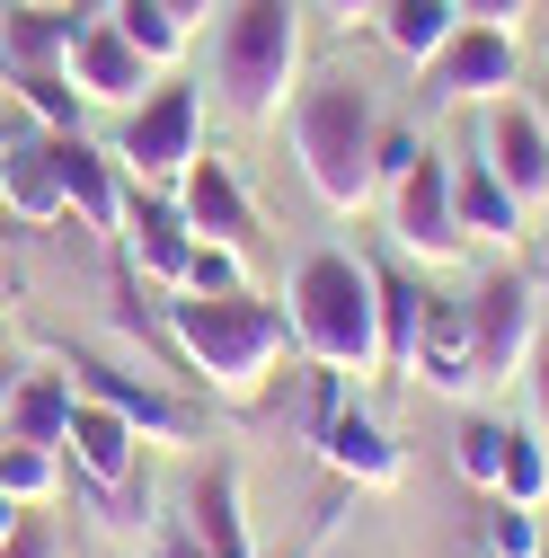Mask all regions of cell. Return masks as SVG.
Masks as SVG:
<instances>
[{"mask_svg": "<svg viewBox=\"0 0 549 558\" xmlns=\"http://www.w3.org/2000/svg\"><path fill=\"white\" fill-rule=\"evenodd\" d=\"M0 143H10V133H0Z\"/></svg>", "mask_w": 549, "mask_h": 558, "instance_id": "cell-42", "label": "cell"}, {"mask_svg": "<svg viewBox=\"0 0 549 558\" xmlns=\"http://www.w3.org/2000/svg\"><path fill=\"white\" fill-rule=\"evenodd\" d=\"M426 98L435 107H488V98H505V89H523V45L505 36V27H478V19H461V36L426 62Z\"/></svg>", "mask_w": 549, "mask_h": 558, "instance_id": "cell-8", "label": "cell"}, {"mask_svg": "<svg viewBox=\"0 0 549 558\" xmlns=\"http://www.w3.org/2000/svg\"><path fill=\"white\" fill-rule=\"evenodd\" d=\"M417 151H426V133L381 124V143H373V178H381V186H390V178H407V169H417Z\"/></svg>", "mask_w": 549, "mask_h": 558, "instance_id": "cell-33", "label": "cell"}, {"mask_svg": "<svg viewBox=\"0 0 549 558\" xmlns=\"http://www.w3.org/2000/svg\"><path fill=\"white\" fill-rule=\"evenodd\" d=\"M124 248H133V266L151 275V284H186V248H195V231H186V214H178V195H160V186H133V214H124Z\"/></svg>", "mask_w": 549, "mask_h": 558, "instance_id": "cell-19", "label": "cell"}, {"mask_svg": "<svg viewBox=\"0 0 549 558\" xmlns=\"http://www.w3.org/2000/svg\"><path fill=\"white\" fill-rule=\"evenodd\" d=\"M373 10L381 0H328V19H346V27H373Z\"/></svg>", "mask_w": 549, "mask_h": 558, "instance_id": "cell-38", "label": "cell"}, {"mask_svg": "<svg viewBox=\"0 0 549 558\" xmlns=\"http://www.w3.org/2000/svg\"><path fill=\"white\" fill-rule=\"evenodd\" d=\"M407 381H426L435 399H478L488 381H478V355H469V319H461V302H435L426 293V311H417V345H407Z\"/></svg>", "mask_w": 549, "mask_h": 558, "instance_id": "cell-13", "label": "cell"}, {"mask_svg": "<svg viewBox=\"0 0 549 558\" xmlns=\"http://www.w3.org/2000/svg\"><path fill=\"white\" fill-rule=\"evenodd\" d=\"M19 514H27V506H10V497H0V541H10V532H19Z\"/></svg>", "mask_w": 549, "mask_h": 558, "instance_id": "cell-40", "label": "cell"}, {"mask_svg": "<svg viewBox=\"0 0 549 558\" xmlns=\"http://www.w3.org/2000/svg\"><path fill=\"white\" fill-rule=\"evenodd\" d=\"M72 36H81V19L36 10V0H10V10H0V72H62Z\"/></svg>", "mask_w": 549, "mask_h": 558, "instance_id": "cell-21", "label": "cell"}, {"mask_svg": "<svg viewBox=\"0 0 549 558\" xmlns=\"http://www.w3.org/2000/svg\"><path fill=\"white\" fill-rule=\"evenodd\" d=\"M540 275H549V266H540Z\"/></svg>", "mask_w": 549, "mask_h": 558, "instance_id": "cell-43", "label": "cell"}, {"mask_svg": "<svg viewBox=\"0 0 549 558\" xmlns=\"http://www.w3.org/2000/svg\"><path fill=\"white\" fill-rule=\"evenodd\" d=\"M319 461L346 478V487H364V497H390V487H407V452L390 444L381 416H364L355 399L319 416Z\"/></svg>", "mask_w": 549, "mask_h": 558, "instance_id": "cell-12", "label": "cell"}, {"mask_svg": "<svg viewBox=\"0 0 549 558\" xmlns=\"http://www.w3.org/2000/svg\"><path fill=\"white\" fill-rule=\"evenodd\" d=\"M373 302H381V373L407 381V345H417L426 284H407V275H381V266H373Z\"/></svg>", "mask_w": 549, "mask_h": 558, "instance_id": "cell-24", "label": "cell"}, {"mask_svg": "<svg viewBox=\"0 0 549 558\" xmlns=\"http://www.w3.org/2000/svg\"><path fill=\"white\" fill-rule=\"evenodd\" d=\"M19 373H27L19 355H0V408H10V390H19Z\"/></svg>", "mask_w": 549, "mask_h": 558, "instance_id": "cell-39", "label": "cell"}, {"mask_svg": "<svg viewBox=\"0 0 549 558\" xmlns=\"http://www.w3.org/2000/svg\"><path fill=\"white\" fill-rule=\"evenodd\" d=\"M62 81L81 89V107H107V116H133L151 89H160V62L143 45H124L115 19H81L72 53H62Z\"/></svg>", "mask_w": 549, "mask_h": 558, "instance_id": "cell-7", "label": "cell"}, {"mask_svg": "<svg viewBox=\"0 0 549 558\" xmlns=\"http://www.w3.org/2000/svg\"><path fill=\"white\" fill-rule=\"evenodd\" d=\"M72 373H81V390H89L98 408H115L143 444H195V435H204V416H195V408H178L169 390L133 381V373H115V364H72Z\"/></svg>", "mask_w": 549, "mask_h": 558, "instance_id": "cell-17", "label": "cell"}, {"mask_svg": "<svg viewBox=\"0 0 549 558\" xmlns=\"http://www.w3.org/2000/svg\"><path fill=\"white\" fill-rule=\"evenodd\" d=\"M151 558H204V549H195V541H186V523H169V532H160V541H151Z\"/></svg>", "mask_w": 549, "mask_h": 558, "instance_id": "cell-37", "label": "cell"}, {"mask_svg": "<svg viewBox=\"0 0 549 558\" xmlns=\"http://www.w3.org/2000/svg\"><path fill=\"white\" fill-rule=\"evenodd\" d=\"M514 390H523V426L549 444V319H540V337H532V355H523Z\"/></svg>", "mask_w": 549, "mask_h": 558, "instance_id": "cell-32", "label": "cell"}, {"mask_svg": "<svg viewBox=\"0 0 549 558\" xmlns=\"http://www.w3.org/2000/svg\"><path fill=\"white\" fill-rule=\"evenodd\" d=\"M169 345L222 408H257L284 381V364L302 355L284 302H257V293H178L169 302Z\"/></svg>", "mask_w": 549, "mask_h": 558, "instance_id": "cell-1", "label": "cell"}, {"mask_svg": "<svg viewBox=\"0 0 549 558\" xmlns=\"http://www.w3.org/2000/svg\"><path fill=\"white\" fill-rule=\"evenodd\" d=\"M107 151H115L124 186H160V195H169V186L204 160V89L160 72V89L115 124V143H107Z\"/></svg>", "mask_w": 549, "mask_h": 558, "instance_id": "cell-5", "label": "cell"}, {"mask_svg": "<svg viewBox=\"0 0 549 558\" xmlns=\"http://www.w3.org/2000/svg\"><path fill=\"white\" fill-rule=\"evenodd\" d=\"M160 10H169L178 27H204V19H222V0H160Z\"/></svg>", "mask_w": 549, "mask_h": 558, "instance_id": "cell-36", "label": "cell"}, {"mask_svg": "<svg viewBox=\"0 0 549 558\" xmlns=\"http://www.w3.org/2000/svg\"><path fill=\"white\" fill-rule=\"evenodd\" d=\"M62 426H72V373H19L10 408H0V435L62 452Z\"/></svg>", "mask_w": 549, "mask_h": 558, "instance_id": "cell-23", "label": "cell"}, {"mask_svg": "<svg viewBox=\"0 0 549 558\" xmlns=\"http://www.w3.org/2000/svg\"><path fill=\"white\" fill-rule=\"evenodd\" d=\"M461 19H478V27H505V36H514V27L532 19V0H461Z\"/></svg>", "mask_w": 549, "mask_h": 558, "instance_id": "cell-35", "label": "cell"}, {"mask_svg": "<svg viewBox=\"0 0 549 558\" xmlns=\"http://www.w3.org/2000/svg\"><path fill=\"white\" fill-rule=\"evenodd\" d=\"M452 214H461V240H488V248H523V240H532L523 195H514L488 160H478V151L452 160Z\"/></svg>", "mask_w": 549, "mask_h": 558, "instance_id": "cell-18", "label": "cell"}, {"mask_svg": "<svg viewBox=\"0 0 549 558\" xmlns=\"http://www.w3.org/2000/svg\"><path fill=\"white\" fill-rule=\"evenodd\" d=\"M213 89L240 124H274L302 89V0H231L213 27Z\"/></svg>", "mask_w": 549, "mask_h": 558, "instance_id": "cell-4", "label": "cell"}, {"mask_svg": "<svg viewBox=\"0 0 549 558\" xmlns=\"http://www.w3.org/2000/svg\"><path fill=\"white\" fill-rule=\"evenodd\" d=\"M497 497H505V506H532V514L549 506V444H540L532 426L505 435V478H497Z\"/></svg>", "mask_w": 549, "mask_h": 558, "instance_id": "cell-28", "label": "cell"}, {"mask_svg": "<svg viewBox=\"0 0 549 558\" xmlns=\"http://www.w3.org/2000/svg\"><path fill=\"white\" fill-rule=\"evenodd\" d=\"M107 19H115V36H124V45H143L160 72H169V62L186 53V36H195V27H178V19L160 10V0H107Z\"/></svg>", "mask_w": 549, "mask_h": 558, "instance_id": "cell-27", "label": "cell"}, {"mask_svg": "<svg viewBox=\"0 0 549 558\" xmlns=\"http://www.w3.org/2000/svg\"><path fill=\"white\" fill-rule=\"evenodd\" d=\"M178 214H186V231L195 240H231V248H257V204H248V186H240V169L231 160H213V151H204L178 186Z\"/></svg>", "mask_w": 549, "mask_h": 558, "instance_id": "cell-16", "label": "cell"}, {"mask_svg": "<svg viewBox=\"0 0 549 558\" xmlns=\"http://www.w3.org/2000/svg\"><path fill=\"white\" fill-rule=\"evenodd\" d=\"M10 89L27 98V116H36L45 133H81V89L62 81V72H10Z\"/></svg>", "mask_w": 549, "mask_h": 558, "instance_id": "cell-29", "label": "cell"}, {"mask_svg": "<svg viewBox=\"0 0 549 558\" xmlns=\"http://www.w3.org/2000/svg\"><path fill=\"white\" fill-rule=\"evenodd\" d=\"M488 558H549V532H540V514L497 497V514H488Z\"/></svg>", "mask_w": 549, "mask_h": 558, "instance_id": "cell-31", "label": "cell"}, {"mask_svg": "<svg viewBox=\"0 0 549 558\" xmlns=\"http://www.w3.org/2000/svg\"><path fill=\"white\" fill-rule=\"evenodd\" d=\"M0 497H10V506H53L62 497V452L0 435Z\"/></svg>", "mask_w": 549, "mask_h": 558, "instance_id": "cell-25", "label": "cell"}, {"mask_svg": "<svg viewBox=\"0 0 549 558\" xmlns=\"http://www.w3.org/2000/svg\"><path fill=\"white\" fill-rule=\"evenodd\" d=\"M390 240L426 266H452L469 240H461V214H452V160L443 151H417V169L390 178Z\"/></svg>", "mask_w": 549, "mask_h": 558, "instance_id": "cell-9", "label": "cell"}, {"mask_svg": "<svg viewBox=\"0 0 549 558\" xmlns=\"http://www.w3.org/2000/svg\"><path fill=\"white\" fill-rule=\"evenodd\" d=\"M0 214L27 222V231L72 214V204H62V151H53L45 124H27V133H10V143H0Z\"/></svg>", "mask_w": 549, "mask_h": 558, "instance_id": "cell-15", "label": "cell"}, {"mask_svg": "<svg viewBox=\"0 0 549 558\" xmlns=\"http://www.w3.org/2000/svg\"><path fill=\"white\" fill-rule=\"evenodd\" d=\"M62 461H72V487H143V435L124 426L115 408H98L89 390H72V426H62Z\"/></svg>", "mask_w": 549, "mask_h": 558, "instance_id": "cell-11", "label": "cell"}, {"mask_svg": "<svg viewBox=\"0 0 549 558\" xmlns=\"http://www.w3.org/2000/svg\"><path fill=\"white\" fill-rule=\"evenodd\" d=\"M505 416H461V435H452V470L478 487V497H497V478H505Z\"/></svg>", "mask_w": 549, "mask_h": 558, "instance_id": "cell-26", "label": "cell"}, {"mask_svg": "<svg viewBox=\"0 0 549 558\" xmlns=\"http://www.w3.org/2000/svg\"><path fill=\"white\" fill-rule=\"evenodd\" d=\"M0 558H62V532H53V523L27 506V514H19V532L0 541Z\"/></svg>", "mask_w": 549, "mask_h": 558, "instance_id": "cell-34", "label": "cell"}, {"mask_svg": "<svg viewBox=\"0 0 549 558\" xmlns=\"http://www.w3.org/2000/svg\"><path fill=\"white\" fill-rule=\"evenodd\" d=\"M178 523H186V541H195L204 558H257V541H248V506H240V478H231V470H195Z\"/></svg>", "mask_w": 549, "mask_h": 558, "instance_id": "cell-20", "label": "cell"}, {"mask_svg": "<svg viewBox=\"0 0 549 558\" xmlns=\"http://www.w3.org/2000/svg\"><path fill=\"white\" fill-rule=\"evenodd\" d=\"M284 143H293L302 186L328 204L337 222L364 214V204L381 195V178H373L381 107H373V89H364L355 72H319V81H302V89H293V107H284Z\"/></svg>", "mask_w": 549, "mask_h": 558, "instance_id": "cell-2", "label": "cell"}, {"mask_svg": "<svg viewBox=\"0 0 549 558\" xmlns=\"http://www.w3.org/2000/svg\"><path fill=\"white\" fill-rule=\"evenodd\" d=\"M373 27H381V45L407 62V72H426V62L461 36V0H381Z\"/></svg>", "mask_w": 549, "mask_h": 558, "instance_id": "cell-22", "label": "cell"}, {"mask_svg": "<svg viewBox=\"0 0 549 558\" xmlns=\"http://www.w3.org/2000/svg\"><path fill=\"white\" fill-rule=\"evenodd\" d=\"M478 160H488L514 195H523V214H540L549 204V116L532 98H488L478 107Z\"/></svg>", "mask_w": 549, "mask_h": 558, "instance_id": "cell-10", "label": "cell"}, {"mask_svg": "<svg viewBox=\"0 0 549 558\" xmlns=\"http://www.w3.org/2000/svg\"><path fill=\"white\" fill-rule=\"evenodd\" d=\"M36 10H62V0H36Z\"/></svg>", "mask_w": 549, "mask_h": 558, "instance_id": "cell-41", "label": "cell"}, {"mask_svg": "<svg viewBox=\"0 0 549 558\" xmlns=\"http://www.w3.org/2000/svg\"><path fill=\"white\" fill-rule=\"evenodd\" d=\"M461 319H469L478 381H514L523 355H532V337H540V284L532 275H488V284L461 302Z\"/></svg>", "mask_w": 549, "mask_h": 558, "instance_id": "cell-6", "label": "cell"}, {"mask_svg": "<svg viewBox=\"0 0 549 558\" xmlns=\"http://www.w3.org/2000/svg\"><path fill=\"white\" fill-rule=\"evenodd\" d=\"M178 293H248V248H231V240H195Z\"/></svg>", "mask_w": 549, "mask_h": 558, "instance_id": "cell-30", "label": "cell"}, {"mask_svg": "<svg viewBox=\"0 0 549 558\" xmlns=\"http://www.w3.org/2000/svg\"><path fill=\"white\" fill-rule=\"evenodd\" d=\"M53 151H62V204L81 214V231H98V240H124L133 186H124L115 151H98L89 133H53Z\"/></svg>", "mask_w": 549, "mask_h": 558, "instance_id": "cell-14", "label": "cell"}, {"mask_svg": "<svg viewBox=\"0 0 549 558\" xmlns=\"http://www.w3.org/2000/svg\"><path fill=\"white\" fill-rule=\"evenodd\" d=\"M284 319H293V345L328 373H381V302H373V266L355 248H310L284 284Z\"/></svg>", "mask_w": 549, "mask_h": 558, "instance_id": "cell-3", "label": "cell"}]
</instances>
